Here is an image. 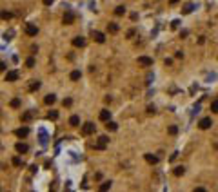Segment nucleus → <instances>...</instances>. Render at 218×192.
Segmentation results:
<instances>
[{
    "label": "nucleus",
    "instance_id": "1",
    "mask_svg": "<svg viewBox=\"0 0 218 192\" xmlns=\"http://www.w3.org/2000/svg\"><path fill=\"white\" fill-rule=\"evenodd\" d=\"M95 131H96V125H95V123H91V122H87V123H84V125H82V134H85V136L93 134Z\"/></svg>",
    "mask_w": 218,
    "mask_h": 192
},
{
    "label": "nucleus",
    "instance_id": "2",
    "mask_svg": "<svg viewBox=\"0 0 218 192\" xmlns=\"http://www.w3.org/2000/svg\"><path fill=\"white\" fill-rule=\"evenodd\" d=\"M107 143H109V138H107V136H100V138H98V141L95 143V149L104 151V149L107 147Z\"/></svg>",
    "mask_w": 218,
    "mask_h": 192
},
{
    "label": "nucleus",
    "instance_id": "3",
    "mask_svg": "<svg viewBox=\"0 0 218 192\" xmlns=\"http://www.w3.org/2000/svg\"><path fill=\"white\" fill-rule=\"evenodd\" d=\"M26 35L27 36H36L38 35V27L35 26V24H27L26 26Z\"/></svg>",
    "mask_w": 218,
    "mask_h": 192
},
{
    "label": "nucleus",
    "instance_id": "4",
    "mask_svg": "<svg viewBox=\"0 0 218 192\" xmlns=\"http://www.w3.org/2000/svg\"><path fill=\"white\" fill-rule=\"evenodd\" d=\"M64 24L65 26H71V24L75 22V15H73V11H65V15H64Z\"/></svg>",
    "mask_w": 218,
    "mask_h": 192
},
{
    "label": "nucleus",
    "instance_id": "5",
    "mask_svg": "<svg viewBox=\"0 0 218 192\" xmlns=\"http://www.w3.org/2000/svg\"><path fill=\"white\" fill-rule=\"evenodd\" d=\"M211 125H213L211 118H202V120H200V123H198V127H200L202 131H207V129H209Z\"/></svg>",
    "mask_w": 218,
    "mask_h": 192
},
{
    "label": "nucleus",
    "instance_id": "6",
    "mask_svg": "<svg viewBox=\"0 0 218 192\" xmlns=\"http://www.w3.org/2000/svg\"><path fill=\"white\" fill-rule=\"evenodd\" d=\"M138 64L142 67H151L153 65V58H149V56H138Z\"/></svg>",
    "mask_w": 218,
    "mask_h": 192
},
{
    "label": "nucleus",
    "instance_id": "7",
    "mask_svg": "<svg viewBox=\"0 0 218 192\" xmlns=\"http://www.w3.org/2000/svg\"><path fill=\"white\" fill-rule=\"evenodd\" d=\"M15 151H16L18 154H26V152L29 151V147L26 145V143H22V141H18L16 145H15Z\"/></svg>",
    "mask_w": 218,
    "mask_h": 192
},
{
    "label": "nucleus",
    "instance_id": "8",
    "mask_svg": "<svg viewBox=\"0 0 218 192\" xmlns=\"http://www.w3.org/2000/svg\"><path fill=\"white\" fill-rule=\"evenodd\" d=\"M18 71H7V75H6V82H16L18 80Z\"/></svg>",
    "mask_w": 218,
    "mask_h": 192
},
{
    "label": "nucleus",
    "instance_id": "9",
    "mask_svg": "<svg viewBox=\"0 0 218 192\" xmlns=\"http://www.w3.org/2000/svg\"><path fill=\"white\" fill-rule=\"evenodd\" d=\"M15 134H16L18 138H26V136L29 134V129H27V127H20V129L15 131Z\"/></svg>",
    "mask_w": 218,
    "mask_h": 192
},
{
    "label": "nucleus",
    "instance_id": "10",
    "mask_svg": "<svg viewBox=\"0 0 218 192\" xmlns=\"http://www.w3.org/2000/svg\"><path fill=\"white\" fill-rule=\"evenodd\" d=\"M73 45L75 47H84L85 45V38L84 36H75L73 38Z\"/></svg>",
    "mask_w": 218,
    "mask_h": 192
},
{
    "label": "nucleus",
    "instance_id": "11",
    "mask_svg": "<svg viewBox=\"0 0 218 192\" xmlns=\"http://www.w3.org/2000/svg\"><path fill=\"white\" fill-rule=\"evenodd\" d=\"M144 158H145V161H147L149 165H156V163H158V156H153V154H144Z\"/></svg>",
    "mask_w": 218,
    "mask_h": 192
},
{
    "label": "nucleus",
    "instance_id": "12",
    "mask_svg": "<svg viewBox=\"0 0 218 192\" xmlns=\"http://www.w3.org/2000/svg\"><path fill=\"white\" fill-rule=\"evenodd\" d=\"M100 120L102 122H109V120H111V111H100Z\"/></svg>",
    "mask_w": 218,
    "mask_h": 192
},
{
    "label": "nucleus",
    "instance_id": "13",
    "mask_svg": "<svg viewBox=\"0 0 218 192\" xmlns=\"http://www.w3.org/2000/svg\"><path fill=\"white\" fill-rule=\"evenodd\" d=\"M95 42H98V44H104L105 42V35L104 33H100V31H95Z\"/></svg>",
    "mask_w": 218,
    "mask_h": 192
},
{
    "label": "nucleus",
    "instance_id": "14",
    "mask_svg": "<svg viewBox=\"0 0 218 192\" xmlns=\"http://www.w3.org/2000/svg\"><path fill=\"white\" fill-rule=\"evenodd\" d=\"M69 125H71V127H78V125H80V118H78L76 114H73V116L69 118Z\"/></svg>",
    "mask_w": 218,
    "mask_h": 192
},
{
    "label": "nucleus",
    "instance_id": "15",
    "mask_svg": "<svg viewBox=\"0 0 218 192\" xmlns=\"http://www.w3.org/2000/svg\"><path fill=\"white\" fill-rule=\"evenodd\" d=\"M40 89V82L38 80H31V83H29V92H35V91H38Z\"/></svg>",
    "mask_w": 218,
    "mask_h": 192
},
{
    "label": "nucleus",
    "instance_id": "16",
    "mask_svg": "<svg viewBox=\"0 0 218 192\" xmlns=\"http://www.w3.org/2000/svg\"><path fill=\"white\" fill-rule=\"evenodd\" d=\"M173 174H174V176H178V178H180V176H184V174H185V167H182V165H180V167H174Z\"/></svg>",
    "mask_w": 218,
    "mask_h": 192
},
{
    "label": "nucleus",
    "instance_id": "17",
    "mask_svg": "<svg viewBox=\"0 0 218 192\" xmlns=\"http://www.w3.org/2000/svg\"><path fill=\"white\" fill-rule=\"evenodd\" d=\"M107 29H109V33H118V24L109 22V24H107Z\"/></svg>",
    "mask_w": 218,
    "mask_h": 192
},
{
    "label": "nucleus",
    "instance_id": "18",
    "mask_svg": "<svg viewBox=\"0 0 218 192\" xmlns=\"http://www.w3.org/2000/svg\"><path fill=\"white\" fill-rule=\"evenodd\" d=\"M44 102H46L47 105H51V103H55V102H56V96H55V94H47L46 98H44Z\"/></svg>",
    "mask_w": 218,
    "mask_h": 192
},
{
    "label": "nucleus",
    "instance_id": "19",
    "mask_svg": "<svg viewBox=\"0 0 218 192\" xmlns=\"http://www.w3.org/2000/svg\"><path fill=\"white\" fill-rule=\"evenodd\" d=\"M105 129H107V131H116L118 125H116L115 122H111V120H109V122H105Z\"/></svg>",
    "mask_w": 218,
    "mask_h": 192
},
{
    "label": "nucleus",
    "instance_id": "20",
    "mask_svg": "<svg viewBox=\"0 0 218 192\" xmlns=\"http://www.w3.org/2000/svg\"><path fill=\"white\" fill-rule=\"evenodd\" d=\"M80 76H82V73H80V71H73V73L69 75V78H71L73 82H76V80H80Z\"/></svg>",
    "mask_w": 218,
    "mask_h": 192
},
{
    "label": "nucleus",
    "instance_id": "21",
    "mask_svg": "<svg viewBox=\"0 0 218 192\" xmlns=\"http://www.w3.org/2000/svg\"><path fill=\"white\" fill-rule=\"evenodd\" d=\"M193 9H194V6H193V4H185V6H184V9H182V13H184V15H189Z\"/></svg>",
    "mask_w": 218,
    "mask_h": 192
},
{
    "label": "nucleus",
    "instance_id": "22",
    "mask_svg": "<svg viewBox=\"0 0 218 192\" xmlns=\"http://www.w3.org/2000/svg\"><path fill=\"white\" fill-rule=\"evenodd\" d=\"M0 16H2L4 20H11L13 18V13L11 11H2V13H0Z\"/></svg>",
    "mask_w": 218,
    "mask_h": 192
},
{
    "label": "nucleus",
    "instance_id": "23",
    "mask_svg": "<svg viewBox=\"0 0 218 192\" xmlns=\"http://www.w3.org/2000/svg\"><path fill=\"white\" fill-rule=\"evenodd\" d=\"M98 188H100L102 192H104V190H109V188H111V181H104V183H102Z\"/></svg>",
    "mask_w": 218,
    "mask_h": 192
},
{
    "label": "nucleus",
    "instance_id": "24",
    "mask_svg": "<svg viewBox=\"0 0 218 192\" xmlns=\"http://www.w3.org/2000/svg\"><path fill=\"white\" fill-rule=\"evenodd\" d=\"M124 13H125V7H124V6H118V7L115 9V15H116V16H122Z\"/></svg>",
    "mask_w": 218,
    "mask_h": 192
},
{
    "label": "nucleus",
    "instance_id": "25",
    "mask_svg": "<svg viewBox=\"0 0 218 192\" xmlns=\"http://www.w3.org/2000/svg\"><path fill=\"white\" fill-rule=\"evenodd\" d=\"M47 118H49V120H56V118H58V111H49V112H47Z\"/></svg>",
    "mask_w": 218,
    "mask_h": 192
},
{
    "label": "nucleus",
    "instance_id": "26",
    "mask_svg": "<svg viewBox=\"0 0 218 192\" xmlns=\"http://www.w3.org/2000/svg\"><path fill=\"white\" fill-rule=\"evenodd\" d=\"M31 118H33V112H26V114H22V122H29Z\"/></svg>",
    "mask_w": 218,
    "mask_h": 192
},
{
    "label": "nucleus",
    "instance_id": "27",
    "mask_svg": "<svg viewBox=\"0 0 218 192\" xmlns=\"http://www.w3.org/2000/svg\"><path fill=\"white\" fill-rule=\"evenodd\" d=\"M11 107H13V109L20 107V98H13V100H11Z\"/></svg>",
    "mask_w": 218,
    "mask_h": 192
},
{
    "label": "nucleus",
    "instance_id": "28",
    "mask_svg": "<svg viewBox=\"0 0 218 192\" xmlns=\"http://www.w3.org/2000/svg\"><path fill=\"white\" fill-rule=\"evenodd\" d=\"M169 134H171V136L178 134V127H176V125H171V127H169Z\"/></svg>",
    "mask_w": 218,
    "mask_h": 192
},
{
    "label": "nucleus",
    "instance_id": "29",
    "mask_svg": "<svg viewBox=\"0 0 218 192\" xmlns=\"http://www.w3.org/2000/svg\"><path fill=\"white\" fill-rule=\"evenodd\" d=\"M13 165H15V167H22V160H20L18 156H15V158H13Z\"/></svg>",
    "mask_w": 218,
    "mask_h": 192
},
{
    "label": "nucleus",
    "instance_id": "30",
    "mask_svg": "<svg viewBox=\"0 0 218 192\" xmlns=\"http://www.w3.org/2000/svg\"><path fill=\"white\" fill-rule=\"evenodd\" d=\"M211 111H213V112H216V114H218V100H214V102H213V103H211Z\"/></svg>",
    "mask_w": 218,
    "mask_h": 192
},
{
    "label": "nucleus",
    "instance_id": "31",
    "mask_svg": "<svg viewBox=\"0 0 218 192\" xmlns=\"http://www.w3.org/2000/svg\"><path fill=\"white\" fill-rule=\"evenodd\" d=\"M26 65L27 67H35V58H27L26 60Z\"/></svg>",
    "mask_w": 218,
    "mask_h": 192
},
{
    "label": "nucleus",
    "instance_id": "32",
    "mask_svg": "<svg viewBox=\"0 0 218 192\" xmlns=\"http://www.w3.org/2000/svg\"><path fill=\"white\" fill-rule=\"evenodd\" d=\"M71 103H73V100H71V98H65V100H64V107H69Z\"/></svg>",
    "mask_w": 218,
    "mask_h": 192
},
{
    "label": "nucleus",
    "instance_id": "33",
    "mask_svg": "<svg viewBox=\"0 0 218 192\" xmlns=\"http://www.w3.org/2000/svg\"><path fill=\"white\" fill-rule=\"evenodd\" d=\"M178 24H180L178 20H173V22H171V27H173V29H176V27H178Z\"/></svg>",
    "mask_w": 218,
    "mask_h": 192
},
{
    "label": "nucleus",
    "instance_id": "34",
    "mask_svg": "<svg viewBox=\"0 0 218 192\" xmlns=\"http://www.w3.org/2000/svg\"><path fill=\"white\" fill-rule=\"evenodd\" d=\"M42 2H44V6H51L55 0H42Z\"/></svg>",
    "mask_w": 218,
    "mask_h": 192
},
{
    "label": "nucleus",
    "instance_id": "35",
    "mask_svg": "<svg viewBox=\"0 0 218 192\" xmlns=\"http://www.w3.org/2000/svg\"><path fill=\"white\" fill-rule=\"evenodd\" d=\"M174 56H176V58H184V53L182 51H176V53H174Z\"/></svg>",
    "mask_w": 218,
    "mask_h": 192
},
{
    "label": "nucleus",
    "instance_id": "36",
    "mask_svg": "<svg viewBox=\"0 0 218 192\" xmlns=\"http://www.w3.org/2000/svg\"><path fill=\"white\" fill-rule=\"evenodd\" d=\"M13 35H15L13 31H9V33H6V40H11V36H13Z\"/></svg>",
    "mask_w": 218,
    "mask_h": 192
},
{
    "label": "nucleus",
    "instance_id": "37",
    "mask_svg": "<svg viewBox=\"0 0 218 192\" xmlns=\"http://www.w3.org/2000/svg\"><path fill=\"white\" fill-rule=\"evenodd\" d=\"M204 190H205L204 187H196V188H194V192H204Z\"/></svg>",
    "mask_w": 218,
    "mask_h": 192
},
{
    "label": "nucleus",
    "instance_id": "38",
    "mask_svg": "<svg viewBox=\"0 0 218 192\" xmlns=\"http://www.w3.org/2000/svg\"><path fill=\"white\" fill-rule=\"evenodd\" d=\"M0 71H6V64L4 62H0Z\"/></svg>",
    "mask_w": 218,
    "mask_h": 192
},
{
    "label": "nucleus",
    "instance_id": "39",
    "mask_svg": "<svg viewBox=\"0 0 218 192\" xmlns=\"http://www.w3.org/2000/svg\"><path fill=\"white\" fill-rule=\"evenodd\" d=\"M178 2H180V0H169V4H173V6H174V4H178Z\"/></svg>",
    "mask_w": 218,
    "mask_h": 192
}]
</instances>
